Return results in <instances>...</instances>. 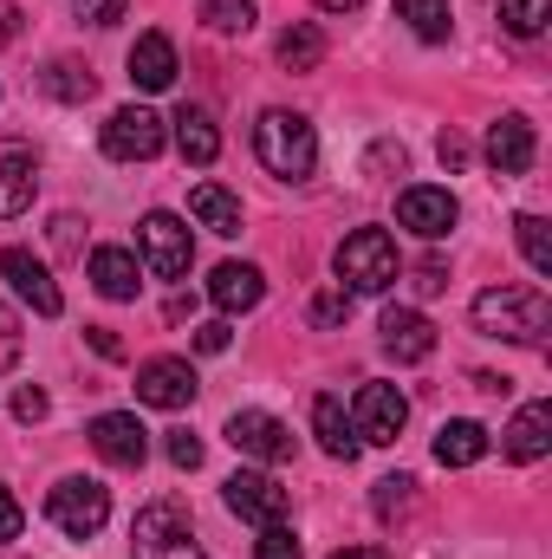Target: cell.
<instances>
[{"instance_id":"6da1fadb","label":"cell","mask_w":552,"mask_h":559,"mask_svg":"<svg viewBox=\"0 0 552 559\" xmlns=\"http://www.w3.org/2000/svg\"><path fill=\"white\" fill-rule=\"evenodd\" d=\"M475 332L501 345H540L552 332V299L540 286H488L475 293Z\"/></svg>"},{"instance_id":"7a4b0ae2","label":"cell","mask_w":552,"mask_h":559,"mask_svg":"<svg viewBox=\"0 0 552 559\" xmlns=\"http://www.w3.org/2000/svg\"><path fill=\"white\" fill-rule=\"evenodd\" d=\"M254 156L274 169L279 182H305L312 163H319V138H312V124H305L299 111H261V124H254Z\"/></svg>"},{"instance_id":"3957f363","label":"cell","mask_w":552,"mask_h":559,"mask_svg":"<svg viewBox=\"0 0 552 559\" xmlns=\"http://www.w3.org/2000/svg\"><path fill=\"white\" fill-rule=\"evenodd\" d=\"M332 267H338V286H345V293H391L404 261H397V241H391L384 228H351V235L338 241Z\"/></svg>"},{"instance_id":"277c9868","label":"cell","mask_w":552,"mask_h":559,"mask_svg":"<svg viewBox=\"0 0 552 559\" xmlns=\"http://www.w3.org/2000/svg\"><path fill=\"white\" fill-rule=\"evenodd\" d=\"M131 559H202L189 508L182 501H149L131 521Z\"/></svg>"},{"instance_id":"5b68a950","label":"cell","mask_w":552,"mask_h":559,"mask_svg":"<svg viewBox=\"0 0 552 559\" xmlns=\"http://www.w3.org/2000/svg\"><path fill=\"white\" fill-rule=\"evenodd\" d=\"M46 521H52L65 540H92V534L111 521V488L92 481V475H65V481L46 495Z\"/></svg>"},{"instance_id":"8992f818","label":"cell","mask_w":552,"mask_h":559,"mask_svg":"<svg viewBox=\"0 0 552 559\" xmlns=\"http://www.w3.org/2000/svg\"><path fill=\"white\" fill-rule=\"evenodd\" d=\"M143 267L156 280H182L189 274V261H195V241H189V228L169 215V209H156V215H143Z\"/></svg>"},{"instance_id":"52a82bcc","label":"cell","mask_w":552,"mask_h":559,"mask_svg":"<svg viewBox=\"0 0 552 559\" xmlns=\"http://www.w3.org/2000/svg\"><path fill=\"white\" fill-rule=\"evenodd\" d=\"M0 274H7V286H13L39 319H59V312H65V293H59V280H52V267H46L39 254H26V248H0Z\"/></svg>"},{"instance_id":"ba28073f","label":"cell","mask_w":552,"mask_h":559,"mask_svg":"<svg viewBox=\"0 0 552 559\" xmlns=\"http://www.w3.org/2000/svg\"><path fill=\"white\" fill-rule=\"evenodd\" d=\"M404 423H410V397H404L397 384H364V391H358V404H351L358 442H397Z\"/></svg>"},{"instance_id":"9c48e42d","label":"cell","mask_w":552,"mask_h":559,"mask_svg":"<svg viewBox=\"0 0 552 559\" xmlns=\"http://www.w3.org/2000/svg\"><path fill=\"white\" fill-rule=\"evenodd\" d=\"M156 150H163V118H156L149 105L111 111V124H105V156H118V163H149Z\"/></svg>"},{"instance_id":"30bf717a","label":"cell","mask_w":552,"mask_h":559,"mask_svg":"<svg viewBox=\"0 0 552 559\" xmlns=\"http://www.w3.org/2000/svg\"><path fill=\"white\" fill-rule=\"evenodd\" d=\"M195 371H189V358H149L137 365V404L149 411H189L195 404Z\"/></svg>"},{"instance_id":"8fae6325","label":"cell","mask_w":552,"mask_h":559,"mask_svg":"<svg viewBox=\"0 0 552 559\" xmlns=\"http://www.w3.org/2000/svg\"><path fill=\"white\" fill-rule=\"evenodd\" d=\"M221 501L241 514V521H254V527H279L286 521V488H279L274 475H254V468H241V475H228V488H221Z\"/></svg>"},{"instance_id":"7c38bea8","label":"cell","mask_w":552,"mask_h":559,"mask_svg":"<svg viewBox=\"0 0 552 559\" xmlns=\"http://www.w3.org/2000/svg\"><path fill=\"white\" fill-rule=\"evenodd\" d=\"M33 195H39V156H33V143L0 138V222L26 215Z\"/></svg>"},{"instance_id":"4fadbf2b","label":"cell","mask_w":552,"mask_h":559,"mask_svg":"<svg viewBox=\"0 0 552 559\" xmlns=\"http://www.w3.org/2000/svg\"><path fill=\"white\" fill-rule=\"evenodd\" d=\"M228 442L254 462H292V429L267 411H235L228 417Z\"/></svg>"},{"instance_id":"5bb4252c","label":"cell","mask_w":552,"mask_h":559,"mask_svg":"<svg viewBox=\"0 0 552 559\" xmlns=\"http://www.w3.org/2000/svg\"><path fill=\"white\" fill-rule=\"evenodd\" d=\"M455 195L448 189H429V182H416V189H404L397 195V222L410 228V235H422V241H442L448 228H455Z\"/></svg>"},{"instance_id":"9a60e30c","label":"cell","mask_w":552,"mask_h":559,"mask_svg":"<svg viewBox=\"0 0 552 559\" xmlns=\"http://www.w3.org/2000/svg\"><path fill=\"white\" fill-rule=\"evenodd\" d=\"M92 449H98L111 468H143V455H149V429H143L131 411H105V417L92 423Z\"/></svg>"},{"instance_id":"2e32d148","label":"cell","mask_w":552,"mask_h":559,"mask_svg":"<svg viewBox=\"0 0 552 559\" xmlns=\"http://www.w3.org/2000/svg\"><path fill=\"white\" fill-rule=\"evenodd\" d=\"M377 332H384V352H391L397 365H422V358L435 352V325H429L416 306H391V312L377 319Z\"/></svg>"},{"instance_id":"e0dca14e","label":"cell","mask_w":552,"mask_h":559,"mask_svg":"<svg viewBox=\"0 0 552 559\" xmlns=\"http://www.w3.org/2000/svg\"><path fill=\"white\" fill-rule=\"evenodd\" d=\"M533 124L527 118H494L488 124V163H494V176H527L533 169Z\"/></svg>"},{"instance_id":"ac0fdd59","label":"cell","mask_w":552,"mask_h":559,"mask_svg":"<svg viewBox=\"0 0 552 559\" xmlns=\"http://www.w3.org/2000/svg\"><path fill=\"white\" fill-rule=\"evenodd\" d=\"M312 436H319V449L332 455V462H358V429H351V417H345V404L332 397V391H319L312 397Z\"/></svg>"},{"instance_id":"d6986e66","label":"cell","mask_w":552,"mask_h":559,"mask_svg":"<svg viewBox=\"0 0 552 559\" xmlns=\"http://www.w3.org/2000/svg\"><path fill=\"white\" fill-rule=\"evenodd\" d=\"M501 449H507V462H540L552 449V404H527L501 429Z\"/></svg>"},{"instance_id":"ffe728a7","label":"cell","mask_w":552,"mask_h":559,"mask_svg":"<svg viewBox=\"0 0 552 559\" xmlns=\"http://www.w3.org/2000/svg\"><path fill=\"white\" fill-rule=\"evenodd\" d=\"M261 293H267V280H261V267H248V261H221L215 280H208V299H215L221 312H254Z\"/></svg>"},{"instance_id":"44dd1931","label":"cell","mask_w":552,"mask_h":559,"mask_svg":"<svg viewBox=\"0 0 552 559\" xmlns=\"http://www.w3.org/2000/svg\"><path fill=\"white\" fill-rule=\"evenodd\" d=\"M131 85L137 92H169L176 85V46H169V33H143L137 46H131Z\"/></svg>"},{"instance_id":"7402d4cb","label":"cell","mask_w":552,"mask_h":559,"mask_svg":"<svg viewBox=\"0 0 552 559\" xmlns=\"http://www.w3.org/2000/svg\"><path fill=\"white\" fill-rule=\"evenodd\" d=\"M176 150H182V163H195V169H208V163L221 156V131H215V118H208L202 105H182V111H176Z\"/></svg>"},{"instance_id":"603a6c76","label":"cell","mask_w":552,"mask_h":559,"mask_svg":"<svg viewBox=\"0 0 552 559\" xmlns=\"http://www.w3.org/2000/svg\"><path fill=\"white\" fill-rule=\"evenodd\" d=\"M481 455H488V429H481V423L455 417V423L435 429V462H442V468H475Z\"/></svg>"},{"instance_id":"cb8c5ba5","label":"cell","mask_w":552,"mask_h":559,"mask_svg":"<svg viewBox=\"0 0 552 559\" xmlns=\"http://www.w3.org/2000/svg\"><path fill=\"white\" fill-rule=\"evenodd\" d=\"M189 215H195L208 235H241V202H235L221 182H195V189H189Z\"/></svg>"},{"instance_id":"d4e9b609","label":"cell","mask_w":552,"mask_h":559,"mask_svg":"<svg viewBox=\"0 0 552 559\" xmlns=\"http://www.w3.org/2000/svg\"><path fill=\"white\" fill-rule=\"evenodd\" d=\"M92 286L105 293V299H137V254L131 248H98L92 254Z\"/></svg>"},{"instance_id":"484cf974","label":"cell","mask_w":552,"mask_h":559,"mask_svg":"<svg viewBox=\"0 0 552 559\" xmlns=\"http://www.w3.org/2000/svg\"><path fill=\"white\" fill-rule=\"evenodd\" d=\"M39 92H46V98H59V105H85V98L98 92V79H92L79 59H52V66L39 72Z\"/></svg>"},{"instance_id":"4316f807","label":"cell","mask_w":552,"mask_h":559,"mask_svg":"<svg viewBox=\"0 0 552 559\" xmlns=\"http://www.w3.org/2000/svg\"><path fill=\"white\" fill-rule=\"evenodd\" d=\"M274 52H279V66H286V72H319V66H325V33L299 20V26H286V33H279Z\"/></svg>"},{"instance_id":"83f0119b","label":"cell","mask_w":552,"mask_h":559,"mask_svg":"<svg viewBox=\"0 0 552 559\" xmlns=\"http://www.w3.org/2000/svg\"><path fill=\"white\" fill-rule=\"evenodd\" d=\"M397 13L410 20V33L416 39H429V46L448 39V26H455V20H448V0H397Z\"/></svg>"},{"instance_id":"f1b7e54d","label":"cell","mask_w":552,"mask_h":559,"mask_svg":"<svg viewBox=\"0 0 552 559\" xmlns=\"http://www.w3.org/2000/svg\"><path fill=\"white\" fill-rule=\"evenodd\" d=\"M547 20H552V0H501V26L514 39H540Z\"/></svg>"},{"instance_id":"f546056e","label":"cell","mask_w":552,"mask_h":559,"mask_svg":"<svg viewBox=\"0 0 552 559\" xmlns=\"http://www.w3.org/2000/svg\"><path fill=\"white\" fill-rule=\"evenodd\" d=\"M202 7V20L215 26V33H228V39H241L261 13H254V0H195Z\"/></svg>"},{"instance_id":"4dcf8cb0","label":"cell","mask_w":552,"mask_h":559,"mask_svg":"<svg viewBox=\"0 0 552 559\" xmlns=\"http://www.w3.org/2000/svg\"><path fill=\"white\" fill-rule=\"evenodd\" d=\"M514 235H520V254H527V267H533V274H552V235H547V215H520V222H514Z\"/></svg>"},{"instance_id":"1f68e13d","label":"cell","mask_w":552,"mask_h":559,"mask_svg":"<svg viewBox=\"0 0 552 559\" xmlns=\"http://www.w3.org/2000/svg\"><path fill=\"white\" fill-rule=\"evenodd\" d=\"M410 501H416V481H410V475H384V481H377V495H371L377 521H397V514H410Z\"/></svg>"},{"instance_id":"d6a6232c","label":"cell","mask_w":552,"mask_h":559,"mask_svg":"<svg viewBox=\"0 0 552 559\" xmlns=\"http://www.w3.org/2000/svg\"><path fill=\"white\" fill-rule=\"evenodd\" d=\"M20 345H26V332H20V312L0 299V371H13V365H20Z\"/></svg>"},{"instance_id":"836d02e7","label":"cell","mask_w":552,"mask_h":559,"mask_svg":"<svg viewBox=\"0 0 552 559\" xmlns=\"http://www.w3.org/2000/svg\"><path fill=\"white\" fill-rule=\"evenodd\" d=\"M254 559H305V554H299L292 527L279 521V527H261V540H254Z\"/></svg>"},{"instance_id":"e575fe53","label":"cell","mask_w":552,"mask_h":559,"mask_svg":"<svg viewBox=\"0 0 552 559\" xmlns=\"http://www.w3.org/2000/svg\"><path fill=\"white\" fill-rule=\"evenodd\" d=\"M345 312H351V293H345V286H325V293L312 299V325H338Z\"/></svg>"},{"instance_id":"d590c367","label":"cell","mask_w":552,"mask_h":559,"mask_svg":"<svg viewBox=\"0 0 552 559\" xmlns=\"http://www.w3.org/2000/svg\"><path fill=\"white\" fill-rule=\"evenodd\" d=\"M124 7H131V0H72V13H79L85 26H118Z\"/></svg>"},{"instance_id":"8d00e7d4","label":"cell","mask_w":552,"mask_h":559,"mask_svg":"<svg viewBox=\"0 0 552 559\" xmlns=\"http://www.w3.org/2000/svg\"><path fill=\"white\" fill-rule=\"evenodd\" d=\"M46 411H52V404H46V391H39V384H20V391H13V417H20V423H39Z\"/></svg>"},{"instance_id":"74e56055","label":"cell","mask_w":552,"mask_h":559,"mask_svg":"<svg viewBox=\"0 0 552 559\" xmlns=\"http://www.w3.org/2000/svg\"><path fill=\"white\" fill-rule=\"evenodd\" d=\"M169 462H176V468H202V436L176 429V436H169Z\"/></svg>"},{"instance_id":"f35d334b","label":"cell","mask_w":552,"mask_h":559,"mask_svg":"<svg viewBox=\"0 0 552 559\" xmlns=\"http://www.w3.org/2000/svg\"><path fill=\"white\" fill-rule=\"evenodd\" d=\"M79 228H85L79 215H59V222H52V248H59V254H79V248H85V235H79Z\"/></svg>"},{"instance_id":"ab89813d","label":"cell","mask_w":552,"mask_h":559,"mask_svg":"<svg viewBox=\"0 0 552 559\" xmlns=\"http://www.w3.org/2000/svg\"><path fill=\"white\" fill-rule=\"evenodd\" d=\"M228 338H235V332H228V319L195 325V352H208V358H215V352H228Z\"/></svg>"},{"instance_id":"60d3db41","label":"cell","mask_w":552,"mask_h":559,"mask_svg":"<svg viewBox=\"0 0 552 559\" xmlns=\"http://www.w3.org/2000/svg\"><path fill=\"white\" fill-rule=\"evenodd\" d=\"M85 338H92V352H98V358H124V338H118L111 325H85Z\"/></svg>"},{"instance_id":"b9f144b4","label":"cell","mask_w":552,"mask_h":559,"mask_svg":"<svg viewBox=\"0 0 552 559\" xmlns=\"http://www.w3.org/2000/svg\"><path fill=\"white\" fill-rule=\"evenodd\" d=\"M435 156H442L448 169H461V163H468V143L455 138V131H442V138H435Z\"/></svg>"},{"instance_id":"7bdbcfd3","label":"cell","mask_w":552,"mask_h":559,"mask_svg":"<svg viewBox=\"0 0 552 559\" xmlns=\"http://www.w3.org/2000/svg\"><path fill=\"white\" fill-rule=\"evenodd\" d=\"M442 286H448V267L442 261H422L416 267V293H442Z\"/></svg>"},{"instance_id":"ee69618b","label":"cell","mask_w":552,"mask_h":559,"mask_svg":"<svg viewBox=\"0 0 552 559\" xmlns=\"http://www.w3.org/2000/svg\"><path fill=\"white\" fill-rule=\"evenodd\" d=\"M0 540H20V501L0 488Z\"/></svg>"},{"instance_id":"f6af8a7d","label":"cell","mask_w":552,"mask_h":559,"mask_svg":"<svg viewBox=\"0 0 552 559\" xmlns=\"http://www.w3.org/2000/svg\"><path fill=\"white\" fill-rule=\"evenodd\" d=\"M475 391H488V397H507V391H514V378H507V371H475Z\"/></svg>"},{"instance_id":"bcb514c9","label":"cell","mask_w":552,"mask_h":559,"mask_svg":"<svg viewBox=\"0 0 552 559\" xmlns=\"http://www.w3.org/2000/svg\"><path fill=\"white\" fill-rule=\"evenodd\" d=\"M13 39H20V7L0 0V46H13Z\"/></svg>"},{"instance_id":"7dc6e473","label":"cell","mask_w":552,"mask_h":559,"mask_svg":"<svg viewBox=\"0 0 552 559\" xmlns=\"http://www.w3.org/2000/svg\"><path fill=\"white\" fill-rule=\"evenodd\" d=\"M391 163L404 169V143H377V150H371V169H391Z\"/></svg>"},{"instance_id":"c3c4849f","label":"cell","mask_w":552,"mask_h":559,"mask_svg":"<svg viewBox=\"0 0 552 559\" xmlns=\"http://www.w3.org/2000/svg\"><path fill=\"white\" fill-rule=\"evenodd\" d=\"M332 559H391V554H384V547H338Z\"/></svg>"},{"instance_id":"681fc988","label":"cell","mask_w":552,"mask_h":559,"mask_svg":"<svg viewBox=\"0 0 552 559\" xmlns=\"http://www.w3.org/2000/svg\"><path fill=\"white\" fill-rule=\"evenodd\" d=\"M319 7H325V13H358L364 0H319Z\"/></svg>"}]
</instances>
